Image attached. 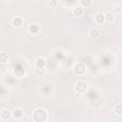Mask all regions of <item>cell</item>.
<instances>
[{"label": "cell", "instance_id": "11", "mask_svg": "<svg viewBox=\"0 0 122 122\" xmlns=\"http://www.w3.org/2000/svg\"><path fill=\"white\" fill-rule=\"evenodd\" d=\"M29 30H30V32L35 34V33H37V32L40 30V27H39L37 24H31V25H30V27H29Z\"/></svg>", "mask_w": 122, "mask_h": 122}, {"label": "cell", "instance_id": "15", "mask_svg": "<svg viewBox=\"0 0 122 122\" xmlns=\"http://www.w3.org/2000/svg\"><path fill=\"white\" fill-rule=\"evenodd\" d=\"M99 36V30H97L96 29H92L90 31V37L92 39H96Z\"/></svg>", "mask_w": 122, "mask_h": 122}, {"label": "cell", "instance_id": "13", "mask_svg": "<svg viewBox=\"0 0 122 122\" xmlns=\"http://www.w3.org/2000/svg\"><path fill=\"white\" fill-rule=\"evenodd\" d=\"M8 60H9V56H8V54L6 53V52H1L0 53V62H1V64L2 65H4V64H6L7 62H8Z\"/></svg>", "mask_w": 122, "mask_h": 122}, {"label": "cell", "instance_id": "12", "mask_svg": "<svg viewBox=\"0 0 122 122\" xmlns=\"http://www.w3.org/2000/svg\"><path fill=\"white\" fill-rule=\"evenodd\" d=\"M113 112L116 115H122V104L121 103L116 104L113 108Z\"/></svg>", "mask_w": 122, "mask_h": 122}, {"label": "cell", "instance_id": "18", "mask_svg": "<svg viewBox=\"0 0 122 122\" xmlns=\"http://www.w3.org/2000/svg\"><path fill=\"white\" fill-rule=\"evenodd\" d=\"M122 10V7L121 6H114L113 7V12H120Z\"/></svg>", "mask_w": 122, "mask_h": 122}, {"label": "cell", "instance_id": "4", "mask_svg": "<svg viewBox=\"0 0 122 122\" xmlns=\"http://www.w3.org/2000/svg\"><path fill=\"white\" fill-rule=\"evenodd\" d=\"M23 24H24V20H23L21 17L16 16V17H14V18H12V20H11V25H12V27L15 28V29L21 28V27L23 26Z\"/></svg>", "mask_w": 122, "mask_h": 122}, {"label": "cell", "instance_id": "1", "mask_svg": "<svg viewBox=\"0 0 122 122\" xmlns=\"http://www.w3.org/2000/svg\"><path fill=\"white\" fill-rule=\"evenodd\" d=\"M72 71L76 75H83L87 71V66L83 62H77L72 67Z\"/></svg>", "mask_w": 122, "mask_h": 122}, {"label": "cell", "instance_id": "17", "mask_svg": "<svg viewBox=\"0 0 122 122\" xmlns=\"http://www.w3.org/2000/svg\"><path fill=\"white\" fill-rule=\"evenodd\" d=\"M85 113L87 115H91V114H93L94 113V110L92 108V107H88L85 109Z\"/></svg>", "mask_w": 122, "mask_h": 122}, {"label": "cell", "instance_id": "10", "mask_svg": "<svg viewBox=\"0 0 122 122\" xmlns=\"http://www.w3.org/2000/svg\"><path fill=\"white\" fill-rule=\"evenodd\" d=\"M34 73L36 75H39V76H42L46 73V68L45 67H35L34 69Z\"/></svg>", "mask_w": 122, "mask_h": 122}, {"label": "cell", "instance_id": "5", "mask_svg": "<svg viewBox=\"0 0 122 122\" xmlns=\"http://www.w3.org/2000/svg\"><path fill=\"white\" fill-rule=\"evenodd\" d=\"M11 112H12V116L14 119H21L24 116V111L21 108H15Z\"/></svg>", "mask_w": 122, "mask_h": 122}, {"label": "cell", "instance_id": "16", "mask_svg": "<svg viewBox=\"0 0 122 122\" xmlns=\"http://www.w3.org/2000/svg\"><path fill=\"white\" fill-rule=\"evenodd\" d=\"M48 6L51 9H55L58 7V1L57 0H49L48 2Z\"/></svg>", "mask_w": 122, "mask_h": 122}, {"label": "cell", "instance_id": "14", "mask_svg": "<svg viewBox=\"0 0 122 122\" xmlns=\"http://www.w3.org/2000/svg\"><path fill=\"white\" fill-rule=\"evenodd\" d=\"M79 3H80V6L83 7V8H88L92 5V0H79Z\"/></svg>", "mask_w": 122, "mask_h": 122}, {"label": "cell", "instance_id": "9", "mask_svg": "<svg viewBox=\"0 0 122 122\" xmlns=\"http://www.w3.org/2000/svg\"><path fill=\"white\" fill-rule=\"evenodd\" d=\"M46 65V59L42 56L36 58L35 60V67H45Z\"/></svg>", "mask_w": 122, "mask_h": 122}, {"label": "cell", "instance_id": "19", "mask_svg": "<svg viewBox=\"0 0 122 122\" xmlns=\"http://www.w3.org/2000/svg\"><path fill=\"white\" fill-rule=\"evenodd\" d=\"M32 1H33V2H37L38 0H32Z\"/></svg>", "mask_w": 122, "mask_h": 122}, {"label": "cell", "instance_id": "3", "mask_svg": "<svg viewBox=\"0 0 122 122\" xmlns=\"http://www.w3.org/2000/svg\"><path fill=\"white\" fill-rule=\"evenodd\" d=\"M12 116V112H10V110L6 109V108H2L0 111V118L2 121H7L10 120Z\"/></svg>", "mask_w": 122, "mask_h": 122}, {"label": "cell", "instance_id": "2", "mask_svg": "<svg viewBox=\"0 0 122 122\" xmlns=\"http://www.w3.org/2000/svg\"><path fill=\"white\" fill-rule=\"evenodd\" d=\"M88 89H89V85H88V83H87L86 81H84V80L78 81V82L76 83V85H75V91H76L78 93H80V94H83V93L87 92Z\"/></svg>", "mask_w": 122, "mask_h": 122}, {"label": "cell", "instance_id": "8", "mask_svg": "<svg viewBox=\"0 0 122 122\" xmlns=\"http://www.w3.org/2000/svg\"><path fill=\"white\" fill-rule=\"evenodd\" d=\"M71 12H72L73 15H75V16H77V17H80V16L83 15V13H84V8L81 7V6L74 7V8L72 9Z\"/></svg>", "mask_w": 122, "mask_h": 122}, {"label": "cell", "instance_id": "7", "mask_svg": "<svg viewBox=\"0 0 122 122\" xmlns=\"http://www.w3.org/2000/svg\"><path fill=\"white\" fill-rule=\"evenodd\" d=\"M105 14V21L107 23H112L115 19V13L113 11H107L104 13Z\"/></svg>", "mask_w": 122, "mask_h": 122}, {"label": "cell", "instance_id": "6", "mask_svg": "<svg viewBox=\"0 0 122 122\" xmlns=\"http://www.w3.org/2000/svg\"><path fill=\"white\" fill-rule=\"evenodd\" d=\"M94 22L97 24H103L105 21V14L103 12H97L94 15Z\"/></svg>", "mask_w": 122, "mask_h": 122}]
</instances>
